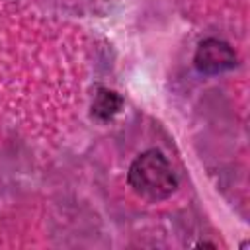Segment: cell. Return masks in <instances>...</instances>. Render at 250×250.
<instances>
[{
    "mask_svg": "<svg viewBox=\"0 0 250 250\" xmlns=\"http://www.w3.org/2000/svg\"><path fill=\"white\" fill-rule=\"evenodd\" d=\"M193 62L203 74H221L232 70L238 64V57L229 43L215 37H207L197 45Z\"/></svg>",
    "mask_w": 250,
    "mask_h": 250,
    "instance_id": "obj_2",
    "label": "cell"
},
{
    "mask_svg": "<svg viewBox=\"0 0 250 250\" xmlns=\"http://www.w3.org/2000/svg\"><path fill=\"white\" fill-rule=\"evenodd\" d=\"M121 105H123V98L117 92L109 88H98L92 102V115L100 121H109L113 115L119 113Z\"/></svg>",
    "mask_w": 250,
    "mask_h": 250,
    "instance_id": "obj_3",
    "label": "cell"
},
{
    "mask_svg": "<svg viewBox=\"0 0 250 250\" xmlns=\"http://www.w3.org/2000/svg\"><path fill=\"white\" fill-rule=\"evenodd\" d=\"M127 182L137 195L148 201H162L178 189V178L170 162L156 148L145 150L131 162Z\"/></svg>",
    "mask_w": 250,
    "mask_h": 250,
    "instance_id": "obj_1",
    "label": "cell"
}]
</instances>
